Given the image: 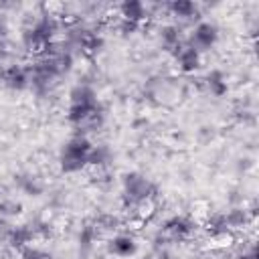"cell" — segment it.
Returning a JSON list of instances; mask_svg holds the SVG:
<instances>
[{"mask_svg":"<svg viewBox=\"0 0 259 259\" xmlns=\"http://www.w3.org/2000/svg\"><path fill=\"white\" fill-rule=\"evenodd\" d=\"M172 57H174V61H176V65L182 73H194L200 67V61H202V55L196 49H192L186 40L172 53Z\"/></svg>","mask_w":259,"mask_h":259,"instance_id":"6","label":"cell"},{"mask_svg":"<svg viewBox=\"0 0 259 259\" xmlns=\"http://www.w3.org/2000/svg\"><path fill=\"white\" fill-rule=\"evenodd\" d=\"M20 204L16 200H0V217L8 219V217H16L20 214Z\"/></svg>","mask_w":259,"mask_h":259,"instance_id":"18","label":"cell"},{"mask_svg":"<svg viewBox=\"0 0 259 259\" xmlns=\"http://www.w3.org/2000/svg\"><path fill=\"white\" fill-rule=\"evenodd\" d=\"M107 249H109L111 255H115L119 259H132L136 255V251H138V243L127 233H115L107 241Z\"/></svg>","mask_w":259,"mask_h":259,"instance_id":"7","label":"cell"},{"mask_svg":"<svg viewBox=\"0 0 259 259\" xmlns=\"http://www.w3.org/2000/svg\"><path fill=\"white\" fill-rule=\"evenodd\" d=\"M95 237H97V229L91 227V225H87V227L81 229V233H79V245H81L83 249H91L93 243H95Z\"/></svg>","mask_w":259,"mask_h":259,"instance_id":"17","label":"cell"},{"mask_svg":"<svg viewBox=\"0 0 259 259\" xmlns=\"http://www.w3.org/2000/svg\"><path fill=\"white\" fill-rule=\"evenodd\" d=\"M119 18L121 20H130L136 24H142L148 18V6L140 0H125L119 4Z\"/></svg>","mask_w":259,"mask_h":259,"instance_id":"9","label":"cell"},{"mask_svg":"<svg viewBox=\"0 0 259 259\" xmlns=\"http://www.w3.org/2000/svg\"><path fill=\"white\" fill-rule=\"evenodd\" d=\"M158 40H160L164 51L174 53L184 42V36H182L180 26H176V24H162L160 30H158Z\"/></svg>","mask_w":259,"mask_h":259,"instance_id":"10","label":"cell"},{"mask_svg":"<svg viewBox=\"0 0 259 259\" xmlns=\"http://www.w3.org/2000/svg\"><path fill=\"white\" fill-rule=\"evenodd\" d=\"M117 28H119V32L121 34H134L138 28H140V24H136V22H130V20H121L119 18V24H117Z\"/></svg>","mask_w":259,"mask_h":259,"instance_id":"20","label":"cell"},{"mask_svg":"<svg viewBox=\"0 0 259 259\" xmlns=\"http://www.w3.org/2000/svg\"><path fill=\"white\" fill-rule=\"evenodd\" d=\"M225 221H227L229 231H231V229H241V227L247 225L249 214H247L245 208H231L229 212H225Z\"/></svg>","mask_w":259,"mask_h":259,"instance_id":"15","label":"cell"},{"mask_svg":"<svg viewBox=\"0 0 259 259\" xmlns=\"http://www.w3.org/2000/svg\"><path fill=\"white\" fill-rule=\"evenodd\" d=\"M237 259H257V251H255V247H253V249H249L247 253H241Z\"/></svg>","mask_w":259,"mask_h":259,"instance_id":"21","label":"cell"},{"mask_svg":"<svg viewBox=\"0 0 259 259\" xmlns=\"http://www.w3.org/2000/svg\"><path fill=\"white\" fill-rule=\"evenodd\" d=\"M2 83L12 89V91H24L30 87V75H28V65H18L10 63L2 69Z\"/></svg>","mask_w":259,"mask_h":259,"instance_id":"5","label":"cell"},{"mask_svg":"<svg viewBox=\"0 0 259 259\" xmlns=\"http://www.w3.org/2000/svg\"><path fill=\"white\" fill-rule=\"evenodd\" d=\"M8 243L16 249H22L26 245H30L32 241V229H28V225H20V227H10L8 231Z\"/></svg>","mask_w":259,"mask_h":259,"instance_id":"13","label":"cell"},{"mask_svg":"<svg viewBox=\"0 0 259 259\" xmlns=\"http://www.w3.org/2000/svg\"><path fill=\"white\" fill-rule=\"evenodd\" d=\"M109 158H111V152H109L107 146H97V144H93V148H91V152H89L87 166H97V168H101V166H105V164L109 162Z\"/></svg>","mask_w":259,"mask_h":259,"instance_id":"14","label":"cell"},{"mask_svg":"<svg viewBox=\"0 0 259 259\" xmlns=\"http://www.w3.org/2000/svg\"><path fill=\"white\" fill-rule=\"evenodd\" d=\"M192 49H196L200 55L208 49H212L219 40V28L214 22H208V20H198L192 28H190V34L184 38Z\"/></svg>","mask_w":259,"mask_h":259,"instance_id":"4","label":"cell"},{"mask_svg":"<svg viewBox=\"0 0 259 259\" xmlns=\"http://www.w3.org/2000/svg\"><path fill=\"white\" fill-rule=\"evenodd\" d=\"M204 87L206 91L212 95V97H225L227 91H229V83H227V77L221 69H212L206 73L204 77Z\"/></svg>","mask_w":259,"mask_h":259,"instance_id":"12","label":"cell"},{"mask_svg":"<svg viewBox=\"0 0 259 259\" xmlns=\"http://www.w3.org/2000/svg\"><path fill=\"white\" fill-rule=\"evenodd\" d=\"M93 148V142L87 136H79L75 134L71 140H67L59 152V166L65 174H75L81 172L87 166L89 160V152Z\"/></svg>","mask_w":259,"mask_h":259,"instance_id":"2","label":"cell"},{"mask_svg":"<svg viewBox=\"0 0 259 259\" xmlns=\"http://www.w3.org/2000/svg\"><path fill=\"white\" fill-rule=\"evenodd\" d=\"M20 257H22V259H49V255H47L42 249L34 247V245L22 247V249H20Z\"/></svg>","mask_w":259,"mask_h":259,"instance_id":"19","label":"cell"},{"mask_svg":"<svg viewBox=\"0 0 259 259\" xmlns=\"http://www.w3.org/2000/svg\"><path fill=\"white\" fill-rule=\"evenodd\" d=\"M168 10L172 16H176L178 20H184V22H198V4L192 2V0H172L168 4Z\"/></svg>","mask_w":259,"mask_h":259,"instance_id":"11","label":"cell"},{"mask_svg":"<svg viewBox=\"0 0 259 259\" xmlns=\"http://www.w3.org/2000/svg\"><path fill=\"white\" fill-rule=\"evenodd\" d=\"M121 188H123V200H125V208H132L136 204L148 202L156 196L158 188L156 184L146 178L140 172H127L121 178Z\"/></svg>","mask_w":259,"mask_h":259,"instance_id":"3","label":"cell"},{"mask_svg":"<svg viewBox=\"0 0 259 259\" xmlns=\"http://www.w3.org/2000/svg\"><path fill=\"white\" fill-rule=\"evenodd\" d=\"M194 229H196V225L188 217H172L164 223V233L174 241L188 239L194 233Z\"/></svg>","mask_w":259,"mask_h":259,"instance_id":"8","label":"cell"},{"mask_svg":"<svg viewBox=\"0 0 259 259\" xmlns=\"http://www.w3.org/2000/svg\"><path fill=\"white\" fill-rule=\"evenodd\" d=\"M20 188H22L26 194H30V196H38V194L42 192V184H40L38 178H34V176H24V178H20Z\"/></svg>","mask_w":259,"mask_h":259,"instance_id":"16","label":"cell"},{"mask_svg":"<svg viewBox=\"0 0 259 259\" xmlns=\"http://www.w3.org/2000/svg\"><path fill=\"white\" fill-rule=\"evenodd\" d=\"M99 99L97 93L91 85L87 83H77L75 87H71L69 91V105H67V119L69 123H73L75 127L79 123H83L89 115H93L95 111H99Z\"/></svg>","mask_w":259,"mask_h":259,"instance_id":"1","label":"cell"},{"mask_svg":"<svg viewBox=\"0 0 259 259\" xmlns=\"http://www.w3.org/2000/svg\"><path fill=\"white\" fill-rule=\"evenodd\" d=\"M142 259H146V257H142Z\"/></svg>","mask_w":259,"mask_h":259,"instance_id":"22","label":"cell"}]
</instances>
